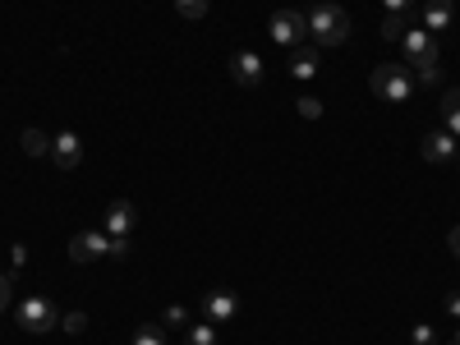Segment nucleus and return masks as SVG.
I'll list each match as a JSON object with an SVG mask.
<instances>
[{"instance_id": "1", "label": "nucleus", "mask_w": 460, "mask_h": 345, "mask_svg": "<svg viewBox=\"0 0 460 345\" xmlns=\"http://www.w3.org/2000/svg\"><path fill=\"white\" fill-rule=\"evenodd\" d=\"M304 19H309V37H313L318 46H341V42L350 37V19H345L341 5H332V0H318Z\"/></svg>"}, {"instance_id": "2", "label": "nucleus", "mask_w": 460, "mask_h": 345, "mask_svg": "<svg viewBox=\"0 0 460 345\" xmlns=\"http://www.w3.org/2000/svg\"><path fill=\"white\" fill-rule=\"evenodd\" d=\"M368 88L383 101H410L415 97V74L405 65H377L373 78H368Z\"/></svg>"}, {"instance_id": "3", "label": "nucleus", "mask_w": 460, "mask_h": 345, "mask_svg": "<svg viewBox=\"0 0 460 345\" xmlns=\"http://www.w3.org/2000/svg\"><path fill=\"white\" fill-rule=\"evenodd\" d=\"M61 323V313H56V304H51L46 295H28V300H23L19 304V327L23 332H51V327H56Z\"/></svg>"}, {"instance_id": "4", "label": "nucleus", "mask_w": 460, "mask_h": 345, "mask_svg": "<svg viewBox=\"0 0 460 345\" xmlns=\"http://www.w3.org/2000/svg\"><path fill=\"white\" fill-rule=\"evenodd\" d=\"M272 42H281L286 51H295V46H304V33H309V19L300 14V10H277L272 14Z\"/></svg>"}, {"instance_id": "5", "label": "nucleus", "mask_w": 460, "mask_h": 345, "mask_svg": "<svg viewBox=\"0 0 460 345\" xmlns=\"http://www.w3.org/2000/svg\"><path fill=\"white\" fill-rule=\"evenodd\" d=\"M400 46H405V56H410V65H419V69H432V65H438V56H442L438 37H432L428 28H410V33L400 37Z\"/></svg>"}, {"instance_id": "6", "label": "nucleus", "mask_w": 460, "mask_h": 345, "mask_svg": "<svg viewBox=\"0 0 460 345\" xmlns=\"http://www.w3.org/2000/svg\"><path fill=\"white\" fill-rule=\"evenodd\" d=\"M101 253H111V235H101V230H84V235L69 240V258L74 262H93Z\"/></svg>"}, {"instance_id": "7", "label": "nucleus", "mask_w": 460, "mask_h": 345, "mask_svg": "<svg viewBox=\"0 0 460 345\" xmlns=\"http://www.w3.org/2000/svg\"><path fill=\"white\" fill-rule=\"evenodd\" d=\"M230 78H235L239 88H258V84H262L258 51H235V56H230Z\"/></svg>"}, {"instance_id": "8", "label": "nucleus", "mask_w": 460, "mask_h": 345, "mask_svg": "<svg viewBox=\"0 0 460 345\" xmlns=\"http://www.w3.org/2000/svg\"><path fill=\"white\" fill-rule=\"evenodd\" d=\"M139 226V212H133V203H111L106 207V235H111V240H129V230Z\"/></svg>"}, {"instance_id": "9", "label": "nucleus", "mask_w": 460, "mask_h": 345, "mask_svg": "<svg viewBox=\"0 0 460 345\" xmlns=\"http://www.w3.org/2000/svg\"><path fill=\"white\" fill-rule=\"evenodd\" d=\"M51 162H56L61 171H74L78 162H84V139L78 134H56L51 139Z\"/></svg>"}, {"instance_id": "10", "label": "nucleus", "mask_w": 460, "mask_h": 345, "mask_svg": "<svg viewBox=\"0 0 460 345\" xmlns=\"http://www.w3.org/2000/svg\"><path fill=\"white\" fill-rule=\"evenodd\" d=\"M424 162H432V166H451L456 162V139L447 134V129L424 134Z\"/></svg>"}, {"instance_id": "11", "label": "nucleus", "mask_w": 460, "mask_h": 345, "mask_svg": "<svg viewBox=\"0 0 460 345\" xmlns=\"http://www.w3.org/2000/svg\"><path fill=\"white\" fill-rule=\"evenodd\" d=\"M424 28L432 33V37H438V33H447L451 28V19H456V5H451V0H424Z\"/></svg>"}, {"instance_id": "12", "label": "nucleus", "mask_w": 460, "mask_h": 345, "mask_svg": "<svg viewBox=\"0 0 460 345\" xmlns=\"http://www.w3.org/2000/svg\"><path fill=\"white\" fill-rule=\"evenodd\" d=\"M203 309H207V323H230V317L239 313V300L230 295V290H212V295L203 300Z\"/></svg>"}, {"instance_id": "13", "label": "nucleus", "mask_w": 460, "mask_h": 345, "mask_svg": "<svg viewBox=\"0 0 460 345\" xmlns=\"http://www.w3.org/2000/svg\"><path fill=\"white\" fill-rule=\"evenodd\" d=\"M290 74L295 78H313L318 74V46H295L290 51Z\"/></svg>"}, {"instance_id": "14", "label": "nucleus", "mask_w": 460, "mask_h": 345, "mask_svg": "<svg viewBox=\"0 0 460 345\" xmlns=\"http://www.w3.org/2000/svg\"><path fill=\"white\" fill-rule=\"evenodd\" d=\"M442 120H447V134L460 139V88H451V92L442 97Z\"/></svg>"}, {"instance_id": "15", "label": "nucleus", "mask_w": 460, "mask_h": 345, "mask_svg": "<svg viewBox=\"0 0 460 345\" xmlns=\"http://www.w3.org/2000/svg\"><path fill=\"white\" fill-rule=\"evenodd\" d=\"M410 19H415V14H387V19H383V37H387V42H400L405 33H410Z\"/></svg>"}, {"instance_id": "16", "label": "nucleus", "mask_w": 460, "mask_h": 345, "mask_svg": "<svg viewBox=\"0 0 460 345\" xmlns=\"http://www.w3.org/2000/svg\"><path fill=\"white\" fill-rule=\"evenodd\" d=\"M184 345H222L216 341V323H194L184 332Z\"/></svg>"}, {"instance_id": "17", "label": "nucleus", "mask_w": 460, "mask_h": 345, "mask_svg": "<svg viewBox=\"0 0 460 345\" xmlns=\"http://www.w3.org/2000/svg\"><path fill=\"white\" fill-rule=\"evenodd\" d=\"M23 152H28V156H46V152H51V139L42 134V129H23Z\"/></svg>"}, {"instance_id": "18", "label": "nucleus", "mask_w": 460, "mask_h": 345, "mask_svg": "<svg viewBox=\"0 0 460 345\" xmlns=\"http://www.w3.org/2000/svg\"><path fill=\"white\" fill-rule=\"evenodd\" d=\"M175 14L180 19H203L207 14V0H175Z\"/></svg>"}, {"instance_id": "19", "label": "nucleus", "mask_w": 460, "mask_h": 345, "mask_svg": "<svg viewBox=\"0 0 460 345\" xmlns=\"http://www.w3.org/2000/svg\"><path fill=\"white\" fill-rule=\"evenodd\" d=\"M133 345H166V341H161L157 327H139V332H133Z\"/></svg>"}, {"instance_id": "20", "label": "nucleus", "mask_w": 460, "mask_h": 345, "mask_svg": "<svg viewBox=\"0 0 460 345\" xmlns=\"http://www.w3.org/2000/svg\"><path fill=\"white\" fill-rule=\"evenodd\" d=\"M410 341H415V345H438V336H432V327H428V323H415Z\"/></svg>"}, {"instance_id": "21", "label": "nucleus", "mask_w": 460, "mask_h": 345, "mask_svg": "<svg viewBox=\"0 0 460 345\" xmlns=\"http://www.w3.org/2000/svg\"><path fill=\"white\" fill-rule=\"evenodd\" d=\"M61 327H65V332H84V327H88V317H84V313H65V317H61Z\"/></svg>"}, {"instance_id": "22", "label": "nucleus", "mask_w": 460, "mask_h": 345, "mask_svg": "<svg viewBox=\"0 0 460 345\" xmlns=\"http://www.w3.org/2000/svg\"><path fill=\"white\" fill-rule=\"evenodd\" d=\"M300 116H304V120H318V116H322V101H318V97H304V101H300Z\"/></svg>"}, {"instance_id": "23", "label": "nucleus", "mask_w": 460, "mask_h": 345, "mask_svg": "<svg viewBox=\"0 0 460 345\" xmlns=\"http://www.w3.org/2000/svg\"><path fill=\"white\" fill-rule=\"evenodd\" d=\"M387 14H415V0H383Z\"/></svg>"}, {"instance_id": "24", "label": "nucleus", "mask_w": 460, "mask_h": 345, "mask_svg": "<svg viewBox=\"0 0 460 345\" xmlns=\"http://www.w3.org/2000/svg\"><path fill=\"white\" fill-rule=\"evenodd\" d=\"M166 323H171V327H184V323H189V309L171 304V309H166Z\"/></svg>"}, {"instance_id": "25", "label": "nucleus", "mask_w": 460, "mask_h": 345, "mask_svg": "<svg viewBox=\"0 0 460 345\" xmlns=\"http://www.w3.org/2000/svg\"><path fill=\"white\" fill-rule=\"evenodd\" d=\"M5 309H10V277L0 272V313H5Z\"/></svg>"}, {"instance_id": "26", "label": "nucleus", "mask_w": 460, "mask_h": 345, "mask_svg": "<svg viewBox=\"0 0 460 345\" xmlns=\"http://www.w3.org/2000/svg\"><path fill=\"white\" fill-rule=\"evenodd\" d=\"M447 313H451V317H460V290H456V295H447Z\"/></svg>"}, {"instance_id": "27", "label": "nucleus", "mask_w": 460, "mask_h": 345, "mask_svg": "<svg viewBox=\"0 0 460 345\" xmlns=\"http://www.w3.org/2000/svg\"><path fill=\"white\" fill-rule=\"evenodd\" d=\"M129 253V240H111V258H125Z\"/></svg>"}, {"instance_id": "28", "label": "nucleus", "mask_w": 460, "mask_h": 345, "mask_svg": "<svg viewBox=\"0 0 460 345\" xmlns=\"http://www.w3.org/2000/svg\"><path fill=\"white\" fill-rule=\"evenodd\" d=\"M447 245L456 249V258H460V226H451V235H447Z\"/></svg>"}, {"instance_id": "29", "label": "nucleus", "mask_w": 460, "mask_h": 345, "mask_svg": "<svg viewBox=\"0 0 460 345\" xmlns=\"http://www.w3.org/2000/svg\"><path fill=\"white\" fill-rule=\"evenodd\" d=\"M451 345H460V336H456V341H451Z\"/></svg>"}]
</instances>
